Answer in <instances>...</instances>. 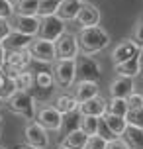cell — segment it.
I'll use <instances>...</instances> for the list:
<instances>
[{"label":"cell","instance_id":"6da1fadb","mask_svg":"<svg viewBox=\"0 0 143 149\" xmlns=\"http://www.w3.org/2000/svg\"><path fill=\"white\" fill-rule=\"evenodd\" d=\"M76 41H78V53L84 55H96V53L104 51L110 45L112 37L110 33L98 26H88V28H81V31L76 33Z\"/></svg>","mask_w":143,"mask_h":149},{"label":"cell","instance_id":"7a4b0ae2","mask_svg":"<svg viewBox=\"0 0 143 149\" xmlns=\"http://www.w3.org/2000/svg\"><path fill=\"white\" fill-rule=\"evenodd\" d=\"M4 106H8V110L16 114V116H22L26 120H33L35 118V98L31 96V92L28 90H14L10 96L4 100Z\"/></svg>","mask_w":143,"mask_h":149},{"label":"cell","instance_id":"3957f363","mask_svg":"<svg viewBox=\"0 0 143 149\" xmlns=\"http://www.w3.org/2000/svg\"><path fill=\"white\" fill-rule=\"evenodd\" d=\"M51 73L59 88H73V84L76 82L75 59H55L51 63Z\"/></svg>","mask_w":143,"mask_h":149},{"label":"cell","instance_id":"277c9868","mask_svg":"<svg viewBox=\"0 0 143 149\" xmlns=\"http://www.w3.org/2000/svg\"><path fill=\"white\" fill-rule=\"evenodd\" d=\"M31 61L33 59H31V53L28 51V49H6L2 69L14 79L18 73L28 71V69L31 67Z\"/></svg>","mask_w":143,"mask_h":149},{"label":"cell","instance_id":"5b68a950","mask_svg":"<svg viewBox=\"0 0 143 149\" xmlns=\"http://www.w3.org/2000/svg\"><path fill=\"white\" fill-rule=\"evenodd\" d=\"M75 67L76 79H81V81H100V77H102V67L92 55L78 53L75 57Z\"/></svg>","mask_w":143,"mask_h":149},{"label":"cell","instance_id":"8992f818","mask_svg":"<svg viewBox=\"0 0 143 149\" xmlns=\"http://www.w3.org/2000/svg\"><path fill=\"white\" fill-rule=\"evenodd\" d=\"M28 51L31 53V59L37 61V63H43V65H51L53 61L57 59L55 55V43L49 41V39H43V37L35 36L31 39Z\"/></svg>","mask_w":143,"mask_h":149},{"label":"cell","instance_id":"52a82bcc","mask_svg":"<svg viewBox=\"0 0 143 149\" xmlns=\"http://www.w3.org/2000/svg\"><path fill=\"white\" fill-rule=\"evenodd\" d=\"M24 137H26V145L33 149H45L49 147V132L35 120H30L26 127H24Z\"/></svg>","mask_w":143,"mask_h":149},{"label":"cell","instance_id":"ba28073f","mask_svg":"<svg viewBox=\"0 0 143 149\" xmlns=\"http://www.w3.org/2000/svg\"><path fill=\"white\" fill-rule=\"evenodd\" d=\"M35 122H39L47 132H61L63 127V114L53 104H45L39 110H35Z\"/></svg>","mask_w":143,"mask_h":149},{"label":"cell","instance_id":"9c48e42d","mask_svg":"<svg viewBox=\"0 0 143 149\" xmlns=\"http://www.w3.org/2000/svg\"><path fill=\"white\" fill-rule=\"evenodd\" d=\"M8 22H10V28L14 31H20V33H26V36H31L35 37L39 31V22H41V18L39 16H26V14H14L8 18Z\"/></svg>","mask_w":143,"mask_h":149},{"label":"cell","instance_id":"30bf717a","mask_svg":"<svg viewBox=\"0 0 143 149\" xmlns=\"http://www.w3.org/2000/svg\"><path fill=\"white\" fill-rule=\"evenodd\" d=\"M55 55L57 59H75L78 55V41H76L75 33L63 31L55 41Z\"/></svg>","mask_w":143,"mask_h":149},{"label":"cell","instance_id":"8fae6325","mask_svg":"<svg viewBox=\"0 0 143 149\" xmlns=\"http://www.w3.org/2000/svg\"><path fill=\"white\" fill-rule=\"evenodd\" d=\"M63 31H67V30H65V22L53 14V16H45V18H41L37 36L43 37V39H49V41H55Z\"/></svg>","mask_w":143,"mask_h":149},{"label":"cell","instance_id":"7c38bea8","mask_svg":"<svg viewBox=\"0 0 143 149\" xmlns=\"http://www.w3.org/2000/svg\"><path fill=\"white\" fill-rule=\"evenodd\" d=\"M139 45L128 37V39H121L120 43L116 45L112 49V55H110V59H112V65H118V63H124V61L131 59V57H137V53H139Z\"/></svg>","mask_w":143,"mask_h":149},{"label":"cell","instance_id":"4fadbf2b","mask_svg":"<svg viewBox=\"0 0 143 149\" xmlns=\"http://www.w3.org/2000/svg\"><path fill=\"white\" fill-rule=\"evenodd\" d=\"M106 112H108V100L104 96H100V94L78 104V114L81 116H96V118H102Z\"/></svg>","mask_w":143,"mask_h":149},{"label":"cell","instance_id":"5bb4252c","mask_svg":"<svg viewBox=\"0 0 143 149\" xmlns=\"http://www.w3.org/2000/svg\"><path fill=\"white\" fill-rule=\"evenodd\" d=\"M100 18H102V14H100L98 6H94L92 2H86L84 0L83 6L78 8V14H76L75 20L81 24V28H88V26H98L100 24Z\"/></svg>","mask_w":143,"mask_h":149},{"label":"cell","instance_id":"9a60e30c","mask_svg":"<svg viewBox=\"0 0 143 149\" xmlns=\"http://www.w3.org/2000/svg\"><path fill=\"white\" fill-rule=\"evenodd\" d=\"M73 94L78 102H84V100H88L92 96H98L100 94V84L98 81H81V79H76V82L73 84Z\"/></svg>","mask_w":143,"mask_h":149},{"label":"cell","instance_id":"2e32d148","mask_svg":"<svg viewBox=\"0 0 143 149\" xmlns=\"http://www.w3.org/2000/svg\"><path fill=\"white\" fill-rule=\"evenodd\" d=\"M51 104L55 106L63 116H67V114H75V112H78V104H81V102L75 98V94L59 92V94H55V96H53Z\"/></svg>","mask_w":143,"mask_h":149},{"label":"cell","instance_id":"e0dca14e","mask_svg":"<svg viewBox=\"0 0 143 149\" xmlns=\"http://www.w3.org/2000/svg\"><path fill=\"white\" fill-rule=\"evenodd\" d=\"M131 92H135V82H133V79H128V77H116V79L110 82V96L128 98Z\"/></svg>","mask_w":143,"mask_h":149},{"label":"cell","instance_id":"ac0fdd59","mask_svg":"<svg viewBox=\"0 0 143 149\" xmlns=\"http://www.w3.org/2000/svg\"><path fill=\"white\" fill-rule=\"evenodd\" d=\"M100 122L106 127V132L110 135H114V137H120L124 134V130L128 127V122H126L124 116H116V114H110V112H106L104 116L100 118Z\"/></svg>","mask_w":143,"mask_h":149},{"label":"cell","instance_id":"d6986e66","mask_svg":"<svg viewBox=\"0 0 143 149\" xmlns=\"http://www.w3.org/2000/svg\"><path fill=\"white\" fill-rule=\"evenodd\" d=\"M86 141H88V135L84 134L81 127H73L65 134V137L59 141V145H63L67 149H84Z\"/></svg>","mask_w":143,"mask_h":149},{"label":"cell","instance_id":"ffe728a7","mask_svg":"<svg viewBox=\"0 0 143 149\" xmlns=\"http://www.w3.org/2000/svg\"><path fill=\"white\" fill-rule=\"evenodd\" d=\"M84 0H61L59 6H57V12L55 16L61 18L63 22H71V20H75L76 14H78V8L83 6Z\"/></svg>","mask_w":143,"mask_h":149},{"label":"cell","instance_id":"44dd1931","mask_svg":"<svg viewBox=\"0 0 143 149\" xmlns=\"http://www.w3.org/2000/svg\"><path fill=\"white\" fill-rule=\"evenodd\" d=\"M31 36H26V33H20V31H10L0 43L4 45V49H28L31 43Z\"/></svg>","mask_w":143,"mask_h":149},{"label":"cell","instance_id":"7402d4cb","mask_svg":"<svg viewBox=\"0 0 143 149\" xmlns=\"http://www.w3.org/2000/svg\"><path fill=\"white\" fill-rule=\"evenodd\" d=\"M120 137L128 143L129 149H143V127L129 126L128 124V127L124 130V134Z\"/></svg>","mask_w":143,"mask_h":149},{"label":"cell","instance_id":"603a6c76","mask_svg":"<svg viewBox=\"0 0 143 149\" xmlns=\"http://www.w3.org/2000/svg\"><path fill=\"white\" fill-rule=\"evenodd\" d=\"M114 71H116V74H118V77L135 79V77H139V61H137V57H131V59L124 61V63L114 65Z\"/></svg>","mask_w":143,"mask_h":149},{"label":"cell","instance_id":"cb8c5ba5","mask_svg":"<svg viewBox=\"0 0 143 149\" xmlns=\"http://www.w3.org/2000/svg\"><path fill=\"white\" fill-rule=\"evenodd\" d=\"M33 86L35 88H45V90H55V79H53V73L47 71V69H41V71H35L33 73Z\"/></svg>","mask_w":143,"mask_h":149},{"label":"cell","instance_id":"d4e9b609","mask_svg":"<svg viewBox=\"0 0 143 149\" xmlns=\"http://www.w3.org/2000/svg\"><path fill=\"white\" fill-rule=\"evenodd\" d=\"M78 127H81L86 135L100 134V118H96V116H81Z\"/></svg>","mask_w":143,"mask_h":149},{"label":"cell","instance_id":"484cf974","mask_svg":"<svg viewBox=\"0 0 143 149\" xmlns=\"http://www.w3.org/2000/svg\"><path fill=\"white\" fill-rule=\"evenodd\" d=\"M14 90H16L14 79H12V77H10L4 69L0 67V98H2V100H6V98L10 96Z\"/></svg>","mask_w":143,"mask_h":149},{"label":"cell","instance_id":"4316f807","mask_svg":"<svg viewBox=\"0 0 143 149\" xmlns=\"http://www.w3.org/2000/svg\"><path fill=\"white\" fill-rule=\"evenodd\" d=\"M14 82H16V90H28L30 92L33 88V71L28 69V71H22L14 77Z\"/></svg>","mask_w":143,"mask_h":149},{"label":"cell","instance_id":"83f0119b","mask_svg":"<svg viewBox=\"0 0 143 149\" xmlns=\"http://www.w3.org/2000/svg\"><path fill=\"white\" fill-rule=\"evenodd\" d=\"M108 112L110 114H116V116H124L128 114V98H116V96H110L108 100Z\"/></svg>","mask_w":143,"mask_h":149},{"label":"cell","instance_id":"f1b7e54d","mask_svg":"<svg viewBox=\"0 0 143 149\" xmlns=\"http://www.w3.org/2000/svg\"><path fill=\"white\" fill-rule=\"evenodd\" d=\"M37 6H39V0H20L14 6V12L26 16H37Z\"/></svg>","mask_w":143,"mask_h":149},{"label":"cell","instance_id":"f546056e","mask_svg":"<svg viewBox=\"0 0 143 149\" xmlns=\"http://www.w3.org/2000/svg\"><path fill=\"white\" fill-rule=\"evenodd\" d=\"M61 0H39L37 6V16L39 18H45V16H53L57 12V6H59Z\"/></svg>","mask_w":143,"mask_h":149},{"label":"cell","instance_id":"4dcf8cb0","mask_svg":"<svg viewBox=\"0 0 143 149\" xmlns=\"http://www.w3.org/2000/svg\"><path fill=\"white\" fill-rule=\"evenodd\" d=\"M126 122H128L129 126L143 127V106H139V108H128Z\"/></svg>","mask_w":143,"mask_h":149},{"label":"cell","instance_id":"1f68e13d","mask_svg":"<svg viewBox=\"0 0 143 149\" xmlns=\"http://www.w3.org/2000/svg\"><path fill=\"white\" fill-rule=\"evenodd\" d=\"M106 141H108V137L102 134L88 135V141H86V147L84 149H106Z\"/></svg>","mask_w":143,"mask_h":149},{"label":"cell","instance_id":"d6a6232c","mask_svg":"<svg viewBox=\"0 0 143 149\" xmlns=\"http://www.w3.org/2000/svg\"><path fill=\"white\" fill-rule=\"evenodd\" d=\"M131 39H133L139 47H143V14L139 16V20L135 22V28H133V36H131Z\"/></svg>","mask_w":143,"mask_h":149},{"label":"cell","instance_id":"836d02e7","mask_svg":"<svg viewBox=\"0 0 143 149\" xmlns=\"http://www.w3.org/2000/svg\"><path fill=\"white\" fill-rule=\"evenodd\" d=\"M106 149H129V147L121 137H110L106 141Z\"/></svg>","mask_w":143,"mask_h":149},{"label":"cell","instance_id":"e575fe53","mask_svg":"<svg viewBox=\"0 0 143 149\" xmlns=\"http://www.w3.org/2000/svg\"><path fill=\"white\" fill-rule=\"evenodd\" d=\"M139 106H143V94L131 92L128 96V108H139Z\"/></svg>","mask_w":143,"mask_h":149},{"label":"cell","instance_id":"d590c367","mask_svg":"<svg viewBox=\"0 0 143 149\" xmlns=\"http://www.w3.org/2000/svg\"><path fill=\"white\" fill-rule=\"evenodd\" d=\"M14 14V6L8 0H0V18H10Z\"/></svg>","mask_w":143,"mask_h":149},{"label":"cell","instance_id":"8d00e7d4","mask_svg":"<svg viewBox=\"0 0 143 149\" xmlns=\"http://www.w3.org/2000/svg\"><path fill=\"white\" fill-rule=\"evenodd\" d=\"M10 31H12V28H10L8 18H0V41H2V39L10 33Z\"/></svg>","mask_w":143,"mask_h":149},{"label":"cell","instance_id":"74e56055","mask_svg":"<svg viewBox=\"0 0 143 149\" xmlns=\"http://www.w3.org/2000/svg\"><path fill=\"white\" fill-rule=\"evenodd\" d=\"M137 61H139V74L143 77V47L139 49V53H137Z\"/></svg>","mask_w":143,"mask_h":149},{"label":"cell","instance_id":"f35d334b","mask_svg":"<svg viewBox=\"0 0 143 149\" xmlns=\"http://www.w3.org/2000/svg\"><path fill=\"white\" fill-rule=\"evenodd\" d=\"M4 55H6V49H4V45L0 43V67H2V63H4Z\"/></svg>","mask_w":143,"mask_h":149},{"label":"cell","instance_id":"ab89813d","mask_svg":"<svg viewBox=\"0 0 143 149\" xmlns=\"http://www.w3.org/2000/svg\"><path fill=\"white\" fill-rule=\"evenodd\" d=\"M16 149H33V147H30V145H20V147H16Z\"/></svg>","mask_w":143,"mask_h":149},{"label":"cell","instance_id":"60d3db41","mask_svg":"<svg viewBox=\"0 0 143 149\" xmlns=\"http://www.w3.org/2000/svg\"><path fill=\"white\" fill-rule=\"evenodd\" d=\"M8 2H10V4H12V6H16V4H18V2H20V0H8Z\"/></svg>","mask_w":143,"mask_h":149},{"label":"cell","instance_id":"b9f144b4","mask_svg":"<svg viewBox=\"0 0 143 149\" xmlns=\"http://www.w3.org/2000/svg\"><path fill=\"white\" fill-rule=\"evenodd\" d=\"M2 106H4V100H2V98H0V110H2Z\"/></svg>","mask_w":143,"mask_h":149},{"label":"cell","instance_id":"7bdbcfd3","mask_svg":"<svg viewBox=\"0 0 143 149\" xmlns=\"http://www.w3.org/2000/svg\"><path fill=\"white\" fill-rule=\"evenodd\" d=\"M57 149H67V147H63V145H59V147H57Z\"/></svg>","mask_w":143,"mask_h":149},{"label":"cell","instance_id":"ee69618b","mask_svg":"<svg viewBox=\"0 0 143 149\" xmlns=\"http://www.w3.org/2000/svg\"><path fill=\"white\" fill-rule=\"evenodd\" d=\"M0 137H2V126H0Z\"/></svg>","mask_w":143,"mask_h":149},{"label":"cell","instance_id":"f6af8a7d","mask_svg":"<svg viewBox=\"0 0 143 149\" xmlns=\"http://www.w3.org/2000/svg\"><path fill=\"white\" fill-rule=\"evenodd\" d=\"M0 126H2V116H0Z\"/></svg>","mask_w":143,"mask_h":149},{"label":"cell","instance_id":"bcb514c9","mask_svg":"<svg viewBox=\"0 0 143 149\" xmlns=\"http://www.w3.org/2000/svg\"><path fill=\"white\" fill-rule=\"evenodd\" d=\"M0 149H6V147H4V145H0Z\"/></svg>","mask_w":143,"mask_h":149},{"label":"cell","instance_id":"7dc6e473","mask_svg":"<svg viewBox=\"0 0 143 149\" xmlns=\"http://www.w3.org/2000/svg\"><path fill=\"white\" fill-rule=\"evenodd\" d=\"M45 149H49V147H45Z\"/></svg>","mask_w":143,"mask_h":149}]
</instances>
